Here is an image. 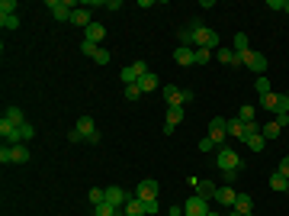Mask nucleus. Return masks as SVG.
I'll use <instances>...</instances> for the list:
<instances>
[{"mask_svg": "<svg viewBox=\"0 0 289 216\" xmlns=\"http://www.w3.org/2000/svg\"><path fill=\"white\" fill-rule=\"evenodd\" d=\"M190 49H218V32L203 26L199 19L190 23Z\"/></svg>", "mask_w": 289, "mask_h": 216, "instance_id": "obj_1", "label": "nucleus"}, {"mask_svg": "<svg viewBox=\"0 0 289 216\" xmlns=\"http://www.w3.org/2000/svg\"><path fill=\"white\" fill-rule=\"evenodd\" d=\"M216 165L222 168L225 174H228V171H241V168H244V161H241V155L235 152V148L222 145V148H218V152H216Z\"/></svg>", "mask_w": 289, "mask_h": 216, "instance_id": "obj_2", "label": "nucleus"}, {"mask_svg": "<svg viewBox=\"0 0 289 216\" xmlns=\"http://www.w3.org/2000/svg\"><path fill=\"white\" fill-rule=\"evenodd\" d=\"M164 100H167V107H187L193 100V91L177 87V84H167V87H164Z\"/></svg>", "mask_w": 289, "mask_h": 216, "instance_id": "obj_3", "label": "nucleus"}, {"mask_svg": "<svg viewBox=\"0 0 289 216\" xmlns=\"http://www.w3.org/2000/svg\"><path fill=\"white\" fill-rule=\"evenodd\" d=\"M48 10L58 23H71V13L77 10V3L74 0H48Z\"/></svg>", "mask_w": 289, "mask_h": 216, "instance_id": "obj_4", "label": "nucleus"}, {"mask_svg": "<svg viewBox=\"0 0 289 216\" xmlns=\"http://www.w3.org/2000/svg\"><path fill=\"white\" fill-rule=\"evenodd\" d=\"M151 68H148V62H135V65H126V68L119 71V78H122V84H139V81L144 78V74H148Z\"/></svg>", "mask_w": 289, "mask_h": 216, "instance_id": "obj_5", "label": "nucleus"}, {"mask_svg": "<svg viewBox=\"0 0 289 216\" xmlns=\"http://www.w3.org/2000/svg\"><path fill=\"white\" fill-rule=\"evenodd\" d=\"M74 129H77V132H80V136H84L90 145H96V142H100V132H96V123H93V116H87V113L77 119V126H74Z\"/></svg>", "mask_w": 289, "mask_h": 216, "instance_id": "obj_6", "label": "nucleus"}, {"mask_svg": "<svg viewBox=\"0 0 289 216\" xmlns=\"http://www.w3.org/2000/svg\"><path fill=\"white\" fill-rule=\"evenodd\" d=\"M241 65H247V68H251V71L260 78V74H267V65H270V62L264 58V52H254V49H251L244 58H241Z\"/></svg>", "mask_w": 289, "mask_h": 216, "instance_id": "obj_7", "label": "nucleus"}, {"mask_svg": "<svg viewBox=\"0 0 289 216\" xmlns=\"http://www.w3.org/2000/svg\"><path fill=\"white\" fill-rule=\"evenodd\" d=\"M225 123H228V119H222V116H212V123H209V139H212V145H218V148H222L225 139H228Z\"/></svg>", "mask_w": 289, "mask_h": 216, "instance_id": "obj_8", "label": "nucleus"}, {"mask_svg": "<svg viewBox=\"0 0 289 216\" xmlns=\"http://www.w3.org/2000/svg\"><path fill=\"white\" fill-rule=\"evenodd\" d=\"M135 194H129V191H122V187H106V204H113V207H119V210H126V204L132 200Z\"/></svg>", "mask_w": 289, "mask_h": 216, "instance_id": "obj_9", "label": "nucleus"}, {"mask_svg": "<svg viewBox=\"0 0 289 216\" xmlns=\"http://www.w3.org/2000/svg\"><path fill=\"white\" fill-rule=\"evenodd\" d=\"M183 213H187V216H209V200H203V197H190V200H187V207H183Z\"/></svg>", "mask_w": 289, "mask_h": 216, "instance_id": "obj_10", "label": "nucleus"}, {"mask_svg": "<svg viewBox=\"0 0 289 216\" xmlns=\"http://www.w3.org/2000/svg\"><path fill=\"white\" fill-rule=\"evenodd\" d=\"M174 62L183 65V68L196 65V49H190V45H177V49H174Z\"/></svg>", "mask_w": 289, "mask_h": 216, "instance_id": "obj_11", "label": "nucleus"}, {"mask_svg": "<svg viewBox=\"0 0 289 216\" xmlns=\"http://www.w3.org/2000/svg\"><path fill=\"white\" fill-rule=\"evenodd\" d=\"M157 191H161V187H157V181H142L139 187H135V197L139 200H157Z\"/></svg>", "mask_w": 289, "mask_h": 216, "instance_id": "obj_12", "label": "nucleus"}, {"mask_svg": "<svg viewBox=\"0 0 289 216\" xmlns=\"http://www.w3.org/2000/svg\"><path fill=\"white\" fill-rule=\"evenodd\" d=\"M225 132H228V139H247V126L241 123L238 116H235V119H228V123H225Z\"/></svg>", "mask_w": 289, "mask_h": 216, "instance_id": "obj_13", "label": "nucleus"}, {"mask_svg": "<svg viewBox=\"0 0 289 216\" xmlns=\"http://www.w3.org/2000/svg\"><path fill=\"white\" fill-rule=\"evenodd\" d=\"M235 213H251L254 210V197L251 194H244V191H238V197H235V207H231Z\"/></svg>", "mask_w": 289, "mask_h": 216, "instance_id": "obj_14", "label": "nucleus"}, {"mask_svg": "<svg viewBox=\"0 0 289 216\" xmlns=\"http://www.w3.org/2000/svg\"><path fill=\"white\" fill-rule=\"evenodd\" d=\"M71 23L74 26H80V29H87V26L93 23V16H90V10H87V6H77V10L71 13Z\"/></svg>", "mask_w": 289, "mask_h": 216, "instance_id": "obj_15", "label": "nucleus"}, {"mask_svg": "<svg viewBox=\"0 0 289 216\" xmlns=\"http://www.w3.org/2000/svg\"><path fill=\"white\" fill-rule=\"evenodd\" d=\"M103 36H106V29H103L100 23H90V26L84 29V39H87V42H93V45H100Z\"/></svg>", "mask_w": 289, "mask_h": 216, "instance_id": "obj_16", "label": "nucleus"}, {"mask_svg": "<svg viewBox=\"0 0 289 216\" xmlns=\"http://www.w3.org/2000/svg\"><path fill=\"white\" fill-rule=\"evenodd\" d=\"M235 197H238L235 187H218V191H216V200L222 207H235Z\"/></svg>", "mask_w": 289, "mask_h": 216, "instance_id": "obj_17", "label": "nucleus"}, {"mask_svg": "<svg viewBox=\"0 0 289 216\" xmlns=\"http://www.w3.org/2000/svg\"><path fill=\"white\" fill-rule=\"evenodd\" d=\"M216 191L218 187L212 184V181H199L196 184V197H203V200H216Z\"/></svg>", "mask_w": 289, "mask_h": 216, "instance_id": "obj_18", "label": "nucleus"}, {"mask_svg": "<svg viewBox=\"0 0 289 216\" xmlns=\"http://www.w3.org/2000/svg\"><path fill=\"white\" fill-rule=\"evenodd\" d=\"M216 58H218L222 65H228V68H238V65H241V58H238L231 49H218V52H216Z\"/></svg>", "mask_w": 289, "mask_h": 216, "instance_id": "obj_19", "label": "nucleus"}, {"mask_svg": "<svg viewBox=\"0 0 289 216\" xmlns=\"http://www.w3.org/2000/svg\"><path fill=\"white\" fill-rule=\"evenodd\" d=\"M231 52H235L238 58H244L247 52H251V45H247V36H244V32H238V36H235V42H231Z\"/></svg>", "mask_w": 289, "mask_h": 216, "instance_id": "obj_20", "label": "nucleus"}, {"mask_svg": "<svg viewBox=\"0 0 289 216\" xmlns=\"http://www.w3.org/2000/svg\"><path fill=\"white\" fill-rule=\"evenodd\" d=\"M122 216H148V213H144V204H142V200L132 197V200L126 204V210H122Z\"/></svg>", "mask_w": 289, "mask_h": 216, "instance_id": "obj_21", "label": "nucleus"}, {"mask_svg": "<svg viewBox=\"0 0 289 216\" xmlns=\"http://www.w3.org/2000/svg\"><path fill=\"white\" fill-rule=\"evenodd\" d=\"M183 116H187V107H167V123L170 126H180Z\"/></svg>", "mask_w": 289, "mask_h": 216, "instance_id": "obj_22", "label": "nucleus"}, {"mask_svg": "<svg viewBox=\"0 0 289 216\" xmlns=\"http://www.w3.org/2000/svg\"><path fill=\"white\" fill-rule=\"evenodd\" d=\"M93 216H122V210L103 200V204H96V207H93Z\"/></svg>", "mask_w": 289, "mask_h": 216, "instance_id": "obj_23", "label": "nucleus"}, {"mask_svg": "<svg viewBox=\"0 0 289 216\" xmlns=\"http://www.w3.org/2000/svg\"><path fill=\"white\" fill-rule=\"evenodd\" d=\"M29 161V148H26V142L13 145V165H26Z\"/></svg>", "mask_w": 289, "mask_h": 216, "instance_id": "obj_24", "label": "nucleus"}, {"mask_svg": "<svg viewBox=\"0 0 289 216\" xmlns=\"http://www.w3.org/2000/svg\"><path fill=\"white\" fill-rule=\"evenodd\" d=\"M157 84H161V81H157V74L154 71H148V74H144V78L139 81V87H142V94H148V91H154V87Z\"/></svg>", "mask_w": 289, "mask_h": 216, "instance_id": "obj_25", "label": "nucleus"}, {"mask_svg": "<svg viewBox=\"0 0 289 216\" xmlns=\"http://www.w3.org/2000/svg\"><path fill=\"white\" fill-rule=\"evenodd\" d=\"M0 26H3V29H19V16L16 13H0Z\"/></svg>", "mask_w": 289, "mask_h": 216, "instance_id": "obj_26", "label": "nucleus"}, {"mask_svg": "<svg viewBox=\"0 0 289 216\" xmlns=\"http://www.w3.org/2000/svg\"><path fill=\"white\" fill-rule=\"evenodd\" d=\"M6 119H10V123H16V126H23L26 123V113L19 110V107H6V113H3Z\"/></svg>", "mask_w": 289, "mask_h": 216, "instance_id": "obj_27", "label": "nucleus"}, {"mask_svg": "<svg viewBox=\"0 0 289 216\" xmlns=\"http://www.w3.org/2000/svg\"><path fill=\"white\" fill-rule=\"evenodd\" d=\"M244 142H247V148H251V152H264V148H267V139L260 136V132H257V136H247Z\"/></svg>", "mask_w": 289, "mask_h": 216, "instance_id": "obj_28", "label": "nucleus"}, {"mask_svg": "<svg viewBox=\"0 0 289 216\" xmlns=\"http://www.w3.org/2000/svg\"><path fill=\"white\" fill-rule=\"evenodd\" d=\"M277 104H280V94L277 91H270L267 97H260V107H264V110H273V113H277Z\"/></svg>", "mask_w": 289, "mask_h": 216, "instance_id": "obj_29", "label": "nucleus"}, {"mask_svg": "<svg viewBox=\"0 0 289 216\" xmlns=\"http://www.w3.org/2000/svg\"><path fill=\"white\" fill-rule=\"evenodd\" d=\"M270 187H273V191H289V181H286L280 171H273V174H270Z\"/></svg>", "mask_w": 289, "mask_h": 216, "instance_id": "obj_30", "label": "nucleus"}, {"mask_svg": "<svg viewBox=\"0 0 289 216\" xmlns=\"http://www.w3.org/2000/svg\"><path fill=\"white\" fill-rule=\"evenodd\" d=\"M254 87H257V94H260V97H267V94L273 91V84H270V81H267V74H260V78L254 81Z\"/></svg>", "mask_w": 289, "mask_h": 216, "instance_id": "obj_31", "label": "nucleus"}, {"mask_svg": "<svg viewBox=\"0 0 289 216\" xmlns=\"http://www.w3.org/2000/svg\"><path fill=\"white\" fill-rule=\"evenodd\" d=\"M280 132H283V129H280V126H277V119H273V123H264V129H260V136H264V139H277Z\"/></svg>", "mask_w": 289, "mask_h": 216, "instance_id": "obj_32", "label": "nucleus"}, {"mask_svg": "<svg viewBox=\"0 0 289 216\" xmlns=\"http://www.w3.org/2000/svg\"><path fill=\"white\" fill-rule=\"evenodd\" d=\"M238 119H241V123H254V119H257V110H254V107H241Z\"/></svg>", "mask_w": 289, "mask_h": 216, "instance_id": "obj_33", "label": "nucleus"}, {"mask_svg": "<svg viewBox=\"0 0 289 216\" xmlns=\"http://www.w3.org/2000/svg\"><path fill=\"white\" fill-rule=\"evenodd\" d=\"M0 165H13V145L3 142V148H0Z\"/></svg>", "mask_w": 289, "mask_h": 216, "instance_id": "obj_34", "label": "nucleus"}, {"mask_svg": "<svg viewBox=\"0 0 289 216\" xmlns=\"http://www.w3.org/2000/svg\"><path fill=\"white\" fill-rule=\"evenodd\" d=\"M87 197H90V204L96 207V204H103V200H106V191H103V187H93V191L87 194Z\"/></svg>", "mask_w": 289, "mask_h": 216, "instance_id": "obj_35", "label": "nucleus"}, {"mask_svg": "<svg viewBox=\"0 0 289 216\" xmlns=\"http://www.w3.org/2000/svg\"><path fill=\"white\" fill-rule=\"evenodd\" d=\"M126 100H132V104H135V100H142V87L139 84H129L126 87Z\"/></svg>", "mask_w": 289, "mask_h": 216, "instance_id": "obj_36", "label": "nucleus"}, {"mask_svg": "<svg viewBox=\"0 0 289 216\" xmlns=\"http://www.w3.org/2000/svg\"><path fill=\"white\" fill-rule=\"evenodd\" d=\"M19 132H23V142L36 139V126H32V123H23V126H19Z\"/></svg>", "mask_w": 289, "mask_h": 216, "instance_id": "obj_37", "label": "nucleus"}, {"mask_svg": "<svg viewBox=\"0 0 289 216\" xmlns=\"http://www.w3.org/2000/svg\"><path fill=\"white\" fill-rule=\"evenodd\" d=\"M96 49H100V45L87 42V39H84V42H80V52H84V58H93V55H96Z\"/></svg>", "mask_w": 289, "mask_h": 216, "instance_id": "obj_38", "label": "nucleus"}, {"mask_svg": "<svg viewBox=\"0 0 289 216\" xmlns=\"http://www.w3.org/2000/svg\"><path fill=\"white\" fill-rule=\"evenodd\" d=\"M93 62L96 65H109V49H103V45H100V49H96V55H93Z\"/></svg>", "mask_w": 289, "mask_h": 216, "instance_id": "obj_39", "label": "nucleus"}, {"mask_svg": "<svg viewBox=\"0 0 289 216\" xmlns=\"http://www.w3.org/2000/svg\"><path fill=\"white\" fill-rule=\"evenodd\" d=\"M212 49H196V65H209Z\"/></svg>", "mask_w": 289, "mask_h": 216, "instance_id": "obj_40", "label": "nucleus"}, {"mask_svg": "<svg viewBox=\"0 0 289 216\" xmlns=\"http://www.w3.org/2000/svg\"><path fill=\"white\" fill-rule=\"evenodd\" d=\"M16 0H0V13H16Z\"/></svg>", "mask_w": 289, "mask_h": 216, "instance_id": "obj_41", "label": "nucleus"}, {"mask_svg": "<svg viewBox=\"0 0 289 216\" xmlns=\"http://www.w3.org/2000/svg\"><path fill=\"white\" fill-rule=\"evenodd\" d=\"M277 113H289V94H280V104H277Z\"/></svg>", "mask_w": 289, "mask_h": 216, "instance_id": "obj_42", "label": "nucleus"}, {"mask_svg": "<svg viewBox=\"0 0 289 216\" xmlns=\"http://www.w3.org/2000/svg\"><path fill=\"white\" fill-rule=\"evenodd\" d=\"M277 171H280V174H283V178L289 181V155H286V158H283V161H280V165H277Z\"/></svg>", "mask_w": 289, "mask_h": 216, "instance_id": "obj_43", "label": "nucleus"}, {"mask_svg": "<svg viewBox=\"0 0 289 216\" xmlns=\"http://www.w3.org/2000/svg\"><path fill=\"white\" fill-rule=\"evenodd\" d=\"M196 148H199V152H212V148H216V145H212V139L206 136V139H199V145H196Z\"/></svg>", "mask_w": 289, "mask_h": 216, "instance_id": "obj_44", "label": "nucleus"}, {"mask_svg": "<svg viewBox=\"0 0 289 216\" xmlns=\"http://www.w3.org/2000/svg\"><path fill=\"white\" fill-rule=\"evenodd\" d=\"M142 204H144V213H148V216L157 213V200H142Z\"/></svg>", "mask_w": 289, "mask_h": 216, "instance_id": "obj_45", "label": "nucleus"}, {"mask_svg": "<svg viewBox=\"0 0 289 216\" xmlns=\"http://www.w3.org/2000/svg\"><path fill=\"white\" fill-rule=\"evenodd\" d=\"M277 126H280V129H286V126H289V113H277Z\"/></svg>", "mask_w": 289, "mask_h": 216, "instance_id": "obj_46", "label": "nucleus"}, {"mask_svg": "<svg viewBox=\"0 0 289 216\" xmlns=\"http://www.w3.org/2000/svg\"><path fill=\"white\" fill-rule=\"evenodd\" d=\"M68 142H87V139H84V136H80V132H77V129H71V132H68Z\"/></svg>", "mask_w": 289, "mask_h": 216, "instance_id": "obj_47", "label": "nucleus"}, {"mask_svg": "<svg viewBox=\"0 0 289 216\" xmlns=\"http://www.w3.org/2000/svg\"><path fill=\"white\" fill-rule=\"evenodd\" d=\"M283 3H286V0H267V6H270V10H283Z\"/></svg>", "mask_w": 289, "mask_h": 216, "instance_id": "obj_48", "label": "nucleus"}, {"mask_svg": "<svg viewBox=\"0 0 289 216\" xmlns=\"http://www.w3.org/2000/svg\"><path fill=\"white\" fill-rule=\"evenodd\" d=\"M167 216H183V207H170V210H167Z\"/></svg>", "mask_w": 289, "mask_h": 216, "instance_id": "obj_49", "label": "nucleus"}, {"mask_svg": "<svg viewBox=\"0 0 289 216\" xmlns=\"http://www.w3.org/2000/svg\"><path fill=\"white\" fill-rule=\"evenodd\" d=\"M283 10H286V13H289V0H286V3H283Z\"/></svg>", "mask_w": 289, "mask_h": 216, "instance_id": "obj_50", "label": "nucleus"}, {"mask_svg": "<svg viewBox=\"0 0 289 216\" xmlns=\"http://www.w3.org/2000/svg\"><path fill=\"white\" fill-rule=\"evenodd\" d=\"M209 216H222V213H212V210H209Z\"/></svg>", "mask_w": 289, "mask_h": 216, "instance_id": "obj_51", "label": "nucleus"}]
</instances>
